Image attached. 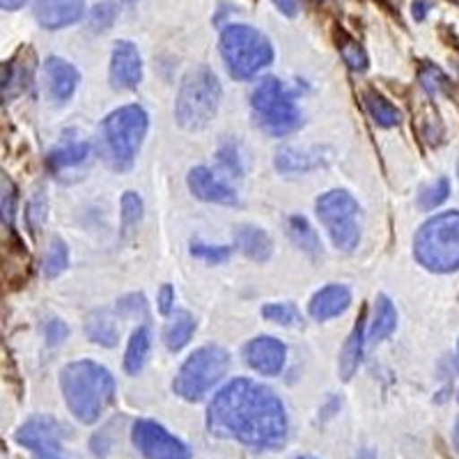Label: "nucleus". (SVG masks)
Segmentation results:
<instances>
[{
  "instance_id": "nucleus-1",
  "label": "nucleus",
  "mask_w": 459,
  "mask_h": 459,
  "mask_svg": "<svg viewBox=\"0 0 459 459\" xmlns=\"http://www.w3.org/2000/svg\"><path fill=\"white\" fill-rule=\"evenodd\" d=\"M207 429L246 448L278 450L287 441V413L281 397L253 379H232L207 409Z\"/></svg>"
},
{
  "instance_id": "nucleus-2",
  "label": "nucleus",
  "mask_w": 459,
  "mask_h": 459,
  "mask_svg": "<svg viewBox=\"0 0 459 459\" xmlns=\"http://www.w3.org/2000/svg\"><path fill=\"white\" fill-rule=\"evenodd\" d=\"M60 391L74 418L92 425L115 400V379L108 368L94 360H74L60 372Z\"/></svg>"
},
{
  "instance_id": "nucleus-3",
  "label": "nucleus",
  "mask_w": 459,
  "mask_h": 459,
  "mask_svg": "<svg viewBox=\"0 0 459 459\" xmlns=\"http://www.w3.org/2000/svg\"><path fill=\"white\" fill-rule=\"evenodd\" d=\"M150 126V115L138 104L120 106L100 126V154L113 170L126 172L134 168L143 138Z\"/></svg>"
},
{
  "instance_id": "nucleus-4",
  "label": "nucleus",
  "mask_w": 459,
  "mask_h": 459,
  "mask_svg": "<svg viewBox=\"0 0 459 459\" xmlns=\"http://www.w3.org/2000/svg\"><path fill=\"white\" fill-rule=\"evenodd\" d=\"M416 260L437 273L459 269V212H444L420 225L413 239Z\"/></svg>"
},
{
  "instance_id": "nucleus-5",
  "label": "nucleus",
  "mask_w": 459,
  "mask_h": 459,
  "mask_svg": "<svg viewBox=\"0 0 459 459\" xmlns=\"http://www.w3.org/2000/svg\"><path fill=\"white\" fill-rule=\"evenodd\" d=\"M219 48L230 76L237 81L253 79L257 72L273 63L272 42L257 28L241 23L223 28Z\"/></svg>"
},
{
  "instance_id": "nucleus-6",
  "label": "nucleus",
  "mask_w": 459,
  "mask_h": 459,
  "mask_svg": "<svg viewBox=\"0 0 459 459\" xmlns=\"http://www.w3.org/2000/svg\"><path fill=\"white\" fill-rule=\"evenodd\" d=\"M221 104V83L209 67L191 69L179 85L175 120L182 129L200 131L216 117Z\"/></svg>"
},
{
  "instance_id": "nucleus-7",
  "label": "nucleus",
  "mask_w": 459,
  "mask_h": 459,
  "mask_svg": "<svg viewBox=\"0 0 459 459\" xmlns=\"http://www.w3.org/2000/svg\"><path fill=\"white\" fill-rule=\"evenodd\" d=\"M230 354L219 344H204L184 360L178 377L172 381V391L186 402H200L212 388L228 375Z\"/></svg>"
},
{
  "instance_id": "nucleus-8",
  "label": "nucleus",
  "mask_w": 459,
  "mask_h": 459,
  "mask_svg": "<svg viewBox=\"0 0 459 459\" xmlns=\"http://www.w3.org/2000/svg\"><path fill=\"white\" fill-rule=\"evenodd\" d=\"M253 115L264 134L282 138L301 126L297 101L278 79H264L251 97Z\"/></svg>"
},
{
  "instance_id": "nucleus-9",
  "label": "nucleus",
  "mask_w": 459,
  "mask_h": 459,
  "mask_svg": "<svg viewBox=\"0 0 459 459\" xmlns=\"http://www.w3.org/2000/svg\"><path fill=\"white\" fill-rule=\"evenodd\" d=\"M317 216L329 230V237L338 251L351 253L360 241L359 228V203L342 188H333L317 200Z\"/></svg>"
},
{
  "instance_id": "nucleus-10",
  "label": "nucleus",
  "mask_w": 459,
  "mask_h": 459,
  "mask_svg": "<svg viewBox=\"0 0 459 459\" xmlns=\"http://www.w3.org/2000/svg\"><path fill=\"white\" fill-rule=\"evenodd\" d=\"M131 441L147 459H191L186 444L154 420H136L131 429Z\"/></svg>"
},
{
  "instance_id": "nucleus-11",
  "label": "nucleus",
  "mask_w": 459,
  "mask_h": 459,
  "mask_svg": "<svg viewBox=\"0 0 459 459\" xmlns=\"http://www.w3.org/2000/svg\"><path fill=\"white\" fill-rule=\"evenodd\" d=\"M63 428L51 416H32L16 429V444L32 453L35 459H67L60 448Z\"/></svg>"
},
{
  "instance_id": "nucleus-12",
  "label": "nucleus",
  "mask_w": 459,
  "mask_h": 459,
  "mask_svg": "<svg viewBox=\"0 0 459 459\" xmlns=\"http://www.w3.org/2000/svg\"><path fill=\"white\" fill-rule=\"evenodd\" d=\"M143 81V60L138 48L126 39L115 42L110 56V83L115 90H136Z\"/></svg>"
},
{
  "instance_id": "nucleus-13",
  "label": "nucleus",
  "mask_w": 459,
  "mask_h": 459,
  "mask_svg": "<svg viewBox=\"0 0 459 459\" xmlns=\"http://www.w3.org/2000/svg\"><path fill=\"white\" fill-rule=\"evenodd\" d=\"M285 344L272 335H260L244 347V360L264 377H276L285 368Z\"/></svg>"
},
{
  "instance_id": "nucleus-14",
  "label": "nucleus",
  "mask_w": 459,
  "mask_h": 459,
  "mask_svg": "<svg viewBox=\"0 0 459 459\" xmlns=\"http://www.w3.org/2000/svg\"><path fill=\"white\" fill-rule=\"evenodd\" d=\"M32 12L39 26L60 30L83 19L85 0H32Z\"/></svg>"
},
{
  "instance_id": "nucleus-15",
  "label": "nucleus",
  "mask_w": 459,
  "mask_h": 459,
  "mask_svg": "<svg viewBox=\"0 0 459 459\" xmlns=\"http://www.w3.org/2000/svg\"><path fill=\"white\" fill-rule=\"evenodd\" d=\"M188 188H191V194L195 195L198 200H204V203H214V204H237V194L230 186H225L219 178H216L214 172L209 170V168L198 166L194 170L188 172L186 178Z\"/></svg>"
},
{
  "instance_id": "nucleus-16",
  "label": "nucleus",
  "mask_w": 459,
  "mask_h": 459,
  "mask_svg": "<svg viewBox=\"0 0 459 459\" xmlns=\"http://www.w3.org/2000/svg\"><path fill=\"white\" fill-rule=\"evenodd\" d=\"M44 72H47V83H48V94L57 104H65L74 97L76 88H79V72L72 63L63 60V57H48L44 63Z\"/></svg>"
},
{
  "instance_id": "nucleus-17",
  "label": "nucleus",
  "mask_w": 459,
  "mask_h": 459,
  "mask_svg": "<svg viewBox=\"0 0 459 459\" xmlns=\"http://www.w3.org/2000/svg\"><path fill=\"white\" fill-rule=\"evenodd\" d=\"M350 303H351L350 287L326 285L322 287L313 299H310L308 313L310 317L317 319V322H326V319H333L338 317V315H342L344 310L350 308Z\"/></svg>"
},
{
  "instance_id": "nucleus-18",
  "label": "nucleus",
  "mask_w": 459,
  "mask_h": 459,
  "mask_svg": "<svg viewBox=\"0 0 459 459\" xmlns=\"http://www.w3.org/2000/svg\"><path fill=\"white\" fill-rule=\"evenodd\" d=\"M363 350H366V310L360 313L359 322H356L354 331L350 333L342 354H340V377L344 381H350L356 375L360 360H363Z\"/></svg>"
},
{
  "instance_id": "nucleus-19",
  "label": "nucleus",
  "mask_w": 459,
  "mask_h": 459,
  "mask_svg": "<svg viewBox=\"0 0 459 459\" xmlns=\"http://www.w3.org/2000/svg\"><path fill=\"white\" fill-rule=\"evenodd\" d=\"M237 246L253 262H266L272 257L273 251V244L269 239V235L262 228H257V225H241L237 230Z\"/></svg>"
},
{
  "instance_id": "nucleus-20",
  "label": "nucleus",
  "mask_w": 459,
  "mask_h": 459,
  "mask_svg": "<svg viewBox=\"0 0 459 459\" xmlns=\"http://www.w3.org/2000/svg\"><path fill=\"white\" fill-rule=\"evenodd\" d=\"M322 163V152L319 150H297V147H285L276 154V168L287 175L294 172L313 170Z\"/></svg>"
},
{
  "instance_id": "nucleus-21",
  "label": "nucleus",
  "mask_w": 459,
  "mask_h": 459,
  "mask_svg": "<svg viewBox=\"0 0 459 459\" xmlns=\"http://www.w3.org/2000/svg\"><path fill=\"white\" fill-rule=\"evenodd\" d=\"M195 333V319L194 315L186 313V310H179V313L172 315V319L168 322L166 331H163V342L170 351L184 350L188 344V340L194 338Z\"/></svg>"
},
{
  "instance_id": "nucleus-22",
  "label": "nucleus",
  "mask_w": 459,
  "mask_h": 459,
  "mask_svg": "<svg viewBox=\"0 0 459 459\" xmlns=\"http://www.w3.org/2000/svg\"><path fill=\"white\" fill-rule=\"evenodd\" d=\"M152 347V333L147 326H138L134 333H131L129 344H126L125 351V370L126 375H138V372L145 368L147 356H150Z\"/></svg>"
},
{
  "instance_id": "nucleus-23",
  "label": "nucleus",
  "mask_w": 459,
  "mask_h": 459,
  "mask_svg": "<svg viewBox=\"0 0 459 459\" xmlns=\"http://www.w3.org/2000/svg\"><path fill=\"white\" fill-rule=\"evenodd\" d=\"M85 333L92 342L104 344V347H115L117 338H120V331H117V324L110 317L106 310H97V313H90L88 322H85Z\"/></svg>"
},
{
  "instance_id": "nucleus-24",
  "label": "nucleus",
  "mask_w": 459,
  "mask_h": 459,
  "mask_svg": "<svg viewBox=\"0 0 459 459\" xmlns=\"http://www.w3.org/2000/svg\"><path fill=\"white\" fill-rule=\"evenodd\" d=\"M287 235L294 241L297 248H301L306 255L317 257L322 253V244H319V237L310 223L303 216H290L287 219Z\"/></svg>"
},
{
  "instance_id": "nucleus-25",
  "label": "nucleus",
  "mask_w": 459,
  "mask_h": 459,
  "mask_svg": "<svg viewBox=\"0 0 459 459\" xmlns=\"http://www.w3.org/2000/svg\"><path fill=\"white\" fill-rule=\"evenodd\" d=\"M363 101H366V108L368 113H370L372 120L379 126H384V129L397 126L402 122L400 108H395V106H393L384 94L377 92V90H366V92H363Z\"/></svg>"
},
{
  "instance_id": "nucleus-26",
  "label": "nucleus",
  "mask_w": 459,
  "mask_h": 459,
  "mask_svg": "<svg viewBox=\"0 0 459 459\" xmlns=\"http://www.w3.org/2000/svg\"><path fill=\"white\" fill-rule=\"evenodd\" d=\"M32 79V65H19V56L10 63L3 65V100H12L19 92L28 88V81Z\"/></svg>"
},
{
  "instance_id": "nucleus-27",
  "label": "nucleus",
  "mask_w": 459,
  "mask_h": 459,
  "mask_svg": "<svg viewBox=\"0 0 459 459\" xmlns=\"http://www.w3.org/2000/svg\"><path fill=\"white\" fill-rule=\"evenodd\" d=\"M397 326V310L386 294H379L375 301V322H372L370 338L386 340Z\"/></svg>"
},
{
  "instance_id": "nucleus-28",
  "label": "nucleus",
  "mask_w": 459,
  "mask_h": 459,
  "mask_svg": "<svg viewBox=\"0 0 459 459\" xmlns=\"http://www.w3.org/2000/svg\"><path fill=\"white\" fill-rule=\"evenodd\" d=\"M90 157V145L88 143H69L67 147H60V150H53L47 157V163L51 170L60 172L65 168H74L79 163L88 161Z\"/></svg>"
},
{
  "instance_id": "nucleus-29",
  "label": "nucleus",
  "mask_w": 459,
  "mask_h": 459,
  "mask_svg": "<svg viewBox=\"0 0 459 459\" xmlns=\"http://www.w3.org/2000/svg\"><path fill=\"white\" fill-rule=\"evenodd\" d=\"M338 51L342 56L344 65L351 69V72H366L368 65H370V57H368L366 48L356 42L354 37L347 35V32H338Z\"/></svg>"
},
{
  "instance_id": "nucleus-30",
  "label": "nucleus",
  "mask_w": 459,
  "mask_h": 459,
  "mask_svg": "<svg viewBox=\"0 0 459 459\" xmlns=\"http://www.w3.org/2000/svg\"><path fill=\"white\" fill-rule=\"evenodd\" d=\"M67 262H69L67 244H65L60 237H53L51 246H48V251H47V257H44V276L57 278L65 269H67Z\"/></svg>"
},
{
  "instance_id": "nucleus-31",
  "label": "nucleus",
  "mask_w": 459,
  "mask_h": 459,
  "mask_svg": "<svg viewBox=\"0 0 459 459\" xmlns=\"http://www.w3.org/2000/svg\"><path fill=\"white\" fill-rule=\"evenodd\" d=\"M262 317L281 326H299L303 322L294 303H266L262 308Z\"/></svg>"
},
{
  "instance_id": "nucleus-32",
  "label": "nucleus",
  "mask_w": 459,
  "mask_h": 459,
  "mask_svg": "<svg viewBox=\"0 0 459 459\" xmlns=\"http://www.w3.org/2000/svg\"><path fill=\"white\" fill-rule=\"evenodd\" d=\"M450 195V179L448 178H438L432 186H425L420 194H418V207L423 212H432L438 204L444 203Z\"/></svg>"
},
{
  "instance_id": "nucleus-33",
  "label": "nucleus",
  "mask_w": 459,
  "mask_h": 459,
  "mask_svg": "<svg viewBox=\"0 0 459 459\" xmlns=\"http://www.w3.org/2000/svg\"><path fill=\"white\" fill-rule=\"evenodd\" d=\"M122 228L129 232L131 228H136L138 223H141L143 219V200L141 195L134 194V191H126L125 195H122Z\"/></svg>"
},
{
  "instance_id": "nucleus-34",
  "label": "nucleus",
  "mask_w": 459,
  "mask_h": 459,
  "mask_svg": "<svg viewBox=\"0 0 459 459\" xmlns=\"http://www.w3.org/2000/svg\"><path fill=\"white\" fill-rule=\"evenodd\" d=\"M230 253H232L230 246H207V244H200V241L191 244V255L200 257V260L204 262H212V264L225 262L230 257Z\"/></svg>"
},
{
  "instance_id": "nucleus-35",
  "label": "nucleus",
  "mask_w": 459,
  "mask_h": 459,
  "mask_svg": "<svg viewBox=\"0 0 459 459\" xmlns=\"http://www.w3.org/2000/svg\"><path fill=\"white\" fill-rule=\"evenodd\" d=\"M420 83H423V88L428 90L429 94H437L438 90L448 88L446 74L438 67H434V65H425V67L420 69Z\"/></svg>"
},
{
  "instance_id": "nucleus-36",
  "label": "nucleus",
  "mask_w": 459,
  "mask_h": 459,
  "mask_svg": "<svg viewBox=\"0 0 459 459\" xmlns=\"http://www.w3.org/2000/svg\"><path fill=\"white\" fill-rule=\"evenodd\" d=\"M14 209H16V188L7 178H3V221L7 228H14Z\"/></svg>"
},
{
  "instance_id": "nucleus-37",
  "label": "nucleus",
  "mask_w": 459,
  "mask_h": 459,
  "mask_svg": "<svg viewBox=\"0 0 459 459\" xmlns=\"http://www.w3.org/2000/svg\"><path fill=\"white\" fill-rule=\"evenodd\" d=\"M113 19H115L113 5L104 3V5H97L92 10V14H90V26H92L94 30H108Z\"/></svg>"
},
{
  "instance_id": "nucleus-38",
  "label": "nucleus",
  "mask_w": 459,
  "mask_h": 459,
  "mask_svg": "<svg viewBox=\"0 0 459 459\" xmlns=\"http://www.w3.org/2000/svg\"><path fill=\"white\" fill-rule=\"evenodd\" d=\"M117 310H122L125 315H145L147 310V303H145V297L143 294H129V297L122 299L120 303H117Z\"/></svg>"
},
{
  "instance_id": "nucleus-39",
  "label": "nucleus",
  "mask_w": 459,
  "mask_h": 459,
  "mask_svg": "<svg viewBox=\"0 0 459 459\" xmlns=\"http://www.w3.org/2000/svg\"><path fill=\"white\" fill-rule=\"evenodd\" d=\"M44 333H47L48 344H60L69 335V326L65 322H60V319H51L44 326Z\"/></svg>"
},
{
  "instance_id": "nucleus-40",
  "label": "nucleus",
  "mask_w": 459,
  "mask_h": 459,
  "mask_svg": "<svg viewBox=\"0 0 459 459\" xmlns=\"http://www.w3.org/2000/svg\"><path fill=\"white\" fill-rule=\"evenodd\" d=\"M159 313L161 315H170L172 313V306H175V290L170 285H163L159 290Z\"/></svg>"
},
{
  "instance_id": "nucleus-41",
  "label": "nucleus",
  "mask_w": 459,
  "mask_h": 459,
  "mask_svg": "<svg viewBox=\"0 0 459 459\" xmlns=\"http://www.w3.org/2000/svg\"><path fill=\"white\" fill-rule=\"evenodd\" d=\"M273 5L278 7V12L285 16H297L301 10V0H273Z\"/></svg>"
},
{
  "instance_id": "nucleus-42",
  "label": "nucleus",
  "mask_w": 459,
  "mask_h": 459,
  "mask_svg": "<svg viewBox=\"0 0 459 459\" xmlns=\"http://www.w3.org/2000/svg\"><path fill=\"white\" fill-rule=\"evenodd\" d=\"M428 7H429L428 0H413V5H411L413 19H416V22H423L425 14H428Z\"/></svg>"
},
{
  "instance_id": "nucleus-43",
  "label": "nucleus",
  "mask_w": 459,
  "mask_h": 459,
  "mask_svg": "<svg viewBox=\"0 0 459 459\" xmlns=\"http://www.w3.org/2000/svg\"><path fill=\"white\" fill-rule=\"evenodd\" d=\"M0 5H3V10H19V7L26 5V0H0Z\"/></svg>"
},
{
  "instance_id": "nucleus-44",
  "label": "nucleus",
  "mask_w": 459,
  "mask_h": 459,
  "mask_svg": "<svg viewBox=\"0 0 459 459\" xmlns=\"http://www.w3.org/2000/svg\"><path fill=\"white\" fill-rule=\"evenodd\" d=\"M354 459H377V455L372 448H360L359 453H356Z\"/></svg>"
},
{
  "instance_id": "nucleus-45",
  "label": "nucleus",
  "mask_w": 459,
  "mask_h": 459,
  "mask_svg": "<svg viewBox=\"0 0 459 459\" xmlns=\"http://www.w3.org/2000/svg\"><path fill=\"white\" fill-rule=\"evenodd\" d=\"M455 448H457L459 453V418H457V423H455Z\"/></svg>"
},
{
  "instance_id": "nucleus-46",
  "label": "nucleus",
  "mask_w": 459,
  "mask_h": 459,
  "mask_svg": "<svg viewBox=\"0 0 459 459\" xmlns=\"http://www.w3.org/2000/svg\"><path fill=\"white\" fill-rule=\"evenodd\" d=\"M297 459H315V457H310V455H303V457H297Z\"/></svg>"
},
{
  "instance_id": "nucleus-47",
  "label": "nucleus",
  "mask_w": 459,
  "mask_h": 459,
  "mask_svg": "<svg viewBox=\"0 0 459 459\" xmlns=\"http://www.w3.org/2000/svg\"><path fill=\"white\" fill-rule=\"evenodd\" d=\"M457 175H459V163H457Z\"/></svg>"
},
{
  "instance_id": "nucleus-48",
  "label": "nucleus",
  "mask_w": 459,
  "mask_h": 459,
  "mask_svg": "<svg viewBox=\"0 0 459 459\" xmlns=\"http://www.w3.org/2000/svg\"><path fill=\"white\" fill-rule=\"evenodd\" d=\"M457 354H459V344H457Z\"/></svg>"
}]
</instances>
